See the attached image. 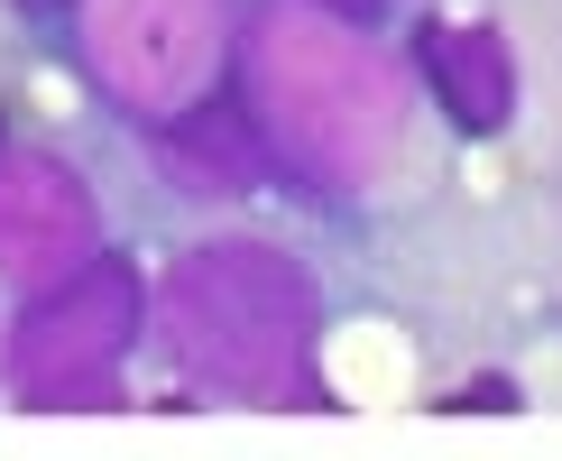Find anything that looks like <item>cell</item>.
<instances>
[{"label":"cell","instance_id":"1","mask_svg":"<svg viewBox=\"0 0 562 461\" xmlns=\"http://www.w3.org/2000/svg\"><path fill=\"white\" fill-rule=\"evenodd\" d=\"M249 92H259L268 130L286 138L314 176L360 184L396 148V75L387 56H369L360 37L304 19L295 0H268L249 19Z\"/></svg>","mask_w":562,"mask_h":461},{"label":"cell","instance_id":"8","mask_svg":"<svg viewBox=\"0 0 562 461\" xmlns=\"http://www.w3.org/2000/svg\"><path fill=\"white\" fill-rule=\"evenodd\" d=\"M442 406H517V387H507V379H471V387H452Z\"/></svg>","mask_w":562,"mask_h":461},{"label":"cell","instance_id":"4","mask_svg":"<svg viewBox=\"0 0 562 461\" xmlns=\"http://www.w3.org/2000/svg\"><path fill=\"white\" fill-rule=\"evenodd\" d=\"M213 37H222V0H83L92 75L138 121H176L184 102H203Z\"/></svg>","mask_w":562,"mask_h":461},{"label":"cell","instance_id":"7","mask_svg":"<svg viewBox=\"0 0 562 461\" xmlns=\"http://www.w3.org/2000/svg\"><path fill=\"white\" fill-rule=\"evenodd\" d=\"M157 157L184 194H249V176H259V138L231 121V102H184L157 138Z\"/></svg>","mask_w":562,"mask_h":461},{"label":"cell","instance_id":"6","mask_svg":"<svg viewBox=\"0 0 562 461\" xmlns=\"http://www.w3.org/2000/svg\"><path fill=\"white\" fill-rule=\"evenodd\" d=\"M415 65H425V92L442 102V121L452 130H507V111H517V56H507L498 29H480V19H425L415 29Z\"/></svg>","mask_w":562,"mask_h":461},{"label":"cell","instance_id":"5","mask_svg":"<svg viewBox=\"0 0 562 461\" xmlns=\"http://www.w3.org/2000/svg\"><path fill=\"white\" fill-rule=\"evenodd\" d=\"M83 249H92V194L46 157H10L0 167V277L56 286Z\"/></svg>","mask_w":562,"mask_h":461},{"label":"cell","instance_id":"10","mask_svg":"<svg viewBox=\"0 0 562 461\" xmlns=\"http://www.w3.org/2000/svg\"><path fill=\"white\" fill-rule=\"evenodd\" d=\"M323 10H350V19H379V0H323Z\"/></svg>","mask_w":562,"mask_h":461},{"label":"cell","instance_id":"2","mask_svg":"<svg viewBox=\"0 0 562 461\" xmlns=\"http://www.w3.org/2000/svg\"><path fill=\"white\" fill-rule=\"evenodd\" d=\"M167 323H176V351L203 387L240 406H295L314 387H295L286 369H304L314 351V286H304L295 259L249 240L194 249L167 286Z\"/></svg>","mask_w":562,"mask_h":461},{"label":"cell","instance_id":"9","mask_svg":"<svg viewBox=\"0 0 562 461\" xmlns=\"http://www.w3.org/2000/svg\"><path fill=\"white\" fill-rule=\"evenodd\" d=\"M10 10H19V19H37V29H46V19H65L75 0H10Z\"/></svg>","mask_w":562,"mask_h":461},{"label":"cell","instance_id":"3","mask_svg":"<svg viewBox=\"0 0 562 461\" xmlns=\"http://www.w3.org/2000/svg\"><path fill=\"white\" fill-rule=\"evenodd\" d=\"M138 333V277L121 259H102L83 286H56V305H37L19 323V406H111L121 379L111 369L130 360Z\"/></svg>","mask_w":562,"mask_h":461}]
</instances>
